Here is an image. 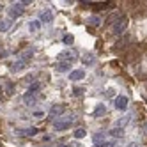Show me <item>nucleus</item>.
I'll return each mask as SVG.
<instances>
[{
  "label": "nucleus",
  "mask_w": 147,
  "mask_h": 147,
  "mask_svg": "<svg viewBox=\"0 0 147 147\" xmlns=\"http://www.w3.org/2000/svg\"><path fill=\"white\" fill-rule=\"evenodd\" d=\"M126 27H128V23H126V20H122L121 23H115L113 27H112V34H115V36H121L124 30H126Z\"/></svg>",
  "instance_id": "obj_1"
},
{
  "label": "nucleus",
  "mask_w": 147,
  "mask_h": 147,
  "mask_svg": "<svg viewBox=\"0 0 147 147\" xmlns=\"http://www.w3.org/2000/svg\"><path fill=\"white\" fill-rule=\"evenodd\" d=\"M126 107H128V98H124V96H119V98H115V108H119V110H124Z\"/></svg>",
  "instance_id": "obj_2"
},
{
  "label": "nucleus",
  "mask_w": 147,
  "mask_h": 147,
  "mask_svg": "<svg viewBox=\"0 0 147 147\" xmlns=\"http://www.w3.org/2000/svg\"><path fill=\"white\" fill-rule=\"evenodd\" d=\"M83 76H85V71H82V69H76V71H73L71 75H69V78H71V80H75V82L82 80Z\"/></svg>",
  "instance_id": "obj_3"
},
{
  "label": "nucleus",
  "mask_w": 147,
  "mask_h": 147,
  "mask_svg": "<svg viewBox=\"0 0 147 147\" xmlns=\"http://www.w3.org/2000/svg\"><path fill=\"white\" fill-rule=\"evenodd\" d=\"M89 23H90V25H99V23H101V18H99V16H90V18H89Z\"/></svg>",
  "instance_id": "obj_4"
},
{
  "label": "nucleus",
  "mask_w": 147,
  "mask_h": 147,
  "mask_svg": "<svg viewBox=\"0 0 147 147\" xmlns=\"http://www.w3.org/2000/svg\"><path fill=\"white\" fill-rule=\"evenodd\" d=\"M41 22L50 23V22H51V13H45V14H41Z\"/></svg>",
  "instance_id": "obj_5"
},
{
  "label": "nucleus",
  "mask_w": 147,
  "mask_h": 147,
  "mask_svg": "<svg viewBox=\"0 0 147 147\" xmlns=\"http://www.w3.org/2000/svg\"><path fill=\"white\" fill-rule=\"evenodd\" d=\"M83 62H87V64H94V57H92V55L83 57Z\"/></svg>",
  "instance_id": "obj_6"
},
{
  "label": "nucleus",
  "mask_w": 147,
  "mask_h": 147,
  "mask_svg": "<svg viewBox=\"0 0 147 147\" xmlns=\"http://www.w3.org/2000/svg\"><path fill=\"white\" fill-rule=\"evenodd\" d=\"M23 66H25V62H18V64H14V66H13V69H14V71H16V69H22Z\"/></svg>",
  "instance_id": "obj_7"
},
{
  "label": "nucleus",
  "mask_w": 147,
  "mask_h": 147,
  "mask_svg": "<svg viewBox=\"0 0 147 147\" xmlns=\"http://www.w3.org/2000/svg\"><path fill=\"white\" fill-rule=\"evenodd\" d=\"M67 67H69L67 64H59V66H57V69H59V71H66Z\"/></svg>",
  "instance_id": "obj_8"
},
{
  "label": "nucleus",
  "mask_w": 147,
  "mask_h": 147,
  "mask_svg": "<svg viewBox=\"0 0 147 147\" xmlns=\"http://www.w3.org/2000/svg\"><path fill=\"white\" fill-rule=\"evenodd\" d=\"M64 43L71 45V43H73V37H71V36H66V37H64Z\"/></svg>",
  "instance_id": "obj_9"
},
{
  "label": "nucleus",
  "mask_w": 147,
  "mask_h": 147,
  "mask_svg": "<svg viewBox=\"0 0 147 147\" xmlns=\"http://www.w3.org/2000/svg\"><path fill=\"white\" fill-rule=\"evenodd\" d=\"M83 133H85V131H83V129H76L75 136H78V138H80V136H83Z\"/></svg>",
  "instance_id": "obj_10"
},
{
  "label": "nucleus",
  "mask_w": 147,
  "mask_h": 147,
  "mask_svg": "<svg viewBox=\"0 0 147 147\" xmlns=\"http://www.w3.org/2000/svg\"><path fill=\"white\" fill-rule=\"evenodd\" d=\"M105 112V107H99L98 110H96V115H99V113H103Z\"/></svg>",
  "instance_id": "obj_11"
},
{
  "label": "nucleus",
  "mask_w": 147,
  "mask_h": 147,
  "mask_svg": "<svg viewBox=\"0 0 147 147\" xmlns=\"http://www.w3.org/2000/svg\"><path fill=\"white\" fill-rule=\"evenodd\" d=\"M5 28H7V23L2 22V23H0V30H5Z\"/></svg>",
  "instance_id": "obj_12"
},
{
  "label": "nucleus",
  "mask_w": 147,
  "mask_h": 147,
  "mask_svg": "<svg viewBox=\"0 0 147 147\" xmlns=\"http://www.w3.org/2000/svg\"><path fill=\"white\" fill-rule=\"evenodd\" d=\"M0 147H2V144H0Z\"/></svg>",
  "instance_id": "obj_13"
}]
</instances>
